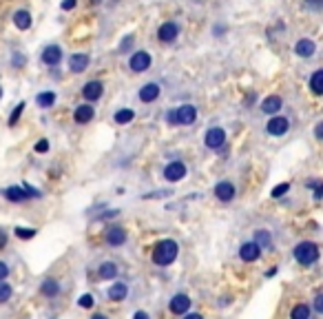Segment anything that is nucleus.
<instances>
[{
	"instance_id": "nucleus-1",
	"label": "nucleus",
	"mask_w": 323,
	"mask_h": 319,
	"mask_svg": "<svg viewBox=\"0 0 323 319\" xmlns=\"http://www.w3.org/2000/svg\"><path fill=\"white\" fill-rule=\"evenodd\" d=\"M179 255V244L175 239H159L153 248V262L155 266H168L173 264Z\"/></svg>"
},
{
	"instance_id": "nucleus-2",
	"label": "nucleus",
	"mask_w": 323,
	"mask_h": 319,
	"mask_svg": "<svg viewBox=\"0 0 323 319\" xmlns=\"http://www.w3.org/2000/svg\"><path fill=\"white\" fill-rule=\"evenodd\" d=\"M292 255L301 266H312L319 262V246L314 242H299L294 246Z\"/></svg>"
},
{
	"instance_id": "nucleus-3",
	"label": "nucleus",
	"mask_w": 323,
	"mask_h": 319,
	"mask_svg": "<svg viewBox=\"0 0 323 319\" xmlns=\"http://www.w3.org/2000/svg\"><path fill=\"white\" fill-rule=\"evenodd\" d=\"M168 124H179V126H188L197 120V109L193 104H181L177 111H168L166 113Z\"/></svg>"
},
{
	"instance_id": "nucleus-4",
	"label": "nucleus",
	"mask_w": 323,
	"mask_h": 319,
	"mask_svg": "<svg viewBox=\"0 0 323 319\" xmlns=\"http://www.w3.org/2000/svg\"><path fill=\"white\" fill-rule=\"evenodd\" d=\"M204 142H206L208 149L219 151L221 146H224V142H226V131L221 129V126H213V129H208V131H206Z\"/></svg>"
},
{
	"instance_id": "nucleus-5",
	"label": "nucleus",
	"mask_w": 323,
	"mask_h": 319,
	"mask_svg": "<svg viewBox=\"0 0 323 319\" xmlns=\"http://www.w3.org/2000/svg\"><path fill=\"white\" fill-rule=\"evenodd\" d=\"M288 129H290V120L284 118V116H274V118H270V122L266 124V131L270 133V135H274V138L286 135Z\"/></svg>"
},
{
	"instance_id": "nucleus-6",
	"label": "nucleus",
	"mask_w": 323,
	"mask_h": 319,
	"mask_svg": "<svg viewBox=\"0 0 323 319\" xmlns=\"http://www.w3.org/2000/svg\"><path fill=\"white\" fill-rule=\"evenodd\" d=\"M164 177L168 179V182H181V179L186 177V164H184V162H179V160H175V162L166 164Z\"/></svg>"
},
{
	"instance_id": "nucleus-7",
	"label": "nucleus",
	"mask_w": 323,
	"mask_h": 319,
	"mask_svg": "<svg viewBox=\"0 0 323 319\" xmlns=\"http://www.w3.org/2000/svg\"><path fill=\"white\" fill-rule=\"evenodd\" d=\"M129 66H131V71H135V73H142L146 71L151 66V53H146V51H135L131 56L129 60Z\"/></svg>"
},
{
	"instance_id": "nucleus-8",
	"label": "nucleus",
	"mask_w": 323,
	"mask_h": 319,
	"mask_svg": "<svg viewBox=\"0 0 323 319\" xmlns=\"http://www.w3.org/2000/svg\"><path fill=\"white\" fill-rule=\"evenodd\" d=\"M168 308H171L173 315H186L188 308H191V297L184 295V292L173 295L171 297V304H168Z\"/></svg>"
},
{
	"instance_id": "nucleus-9",
	"label": "nucleus",
	"mask_w": 323,
	"mask_h": 319,
	"mask_svg": "<svg viewBox=\"0 0 323 319\" xmlns=\"http://www.w3.org/2000/svg\"><path fill=\"white\" fill-rule=\"evenodd\" d=\"M104 242L109 244V246H122L126 242V231L122 229V226H111L109 231H106V235H104Z\"/></svg>"
},
{
	"instance_id": "nucleus-10",
	"label": "nucleus",
	"mask_w": 323,
	"mask_h": 319,
	"mask_svg": "<svg viewBox=\"0 0 323 319\" xmlns=\"http://www.w3.org/2000/svg\"><path fill=\"white\" fill-rule=\"evenodd\" d=\"M102 91H104L102 82H100V80H91V82H86V84H84L82 96L86 98V102H96V100L102 98Z\"/></svg>"
},
{
	"instance_id": "nucleus-11",
	"label": "nucleus",
	"mask_w": 323,
	"mask_h": 319,
	"mask_svg": "<svg viewBox=\"0 0 323 319\" xmlns=\"http://www.w3.org/2000/svg\"><path fill=\"white\" fill-rule=\"evenodd\" d=\"M259 255H261V248L255 242H244L239 246V257L244 262H257Z\"/></svg>"
},
{
	"instance_id": "nucleus-12",
	"label": "nucleus",
	"mask_w": 323,
	"mask_h": 319,
	"mask_svg": "<svg viewBox=\"0 0 323 319\" xmlns=\"http://www.w3.org/2000/svg\"><path fill=\"white\" fill-rule=\"evenodd\" d=\"M177 25L175 22H164L159 27V31H157V38L161 40V42H175V38H177Z\"/></svg>"
},
{
	"instance_id": "nucleus-13",
	"label": "nucleus",
	"mask_w": 323,
	"mask_h": 319,
	"mask_svg": "<svg viewBox=\"0 0 323 319\" xmlns=\"http://www.w3.org/2000/svg\"><path fill=\"white\" fill-rule=\"evenodd\" d=\"M60 60H62V49H60L58 44H51V47H47V49L42 51V62L44 64L56 66Z\"/></svg>"
},
{
	"instance_id": "nucleus-14",
	"label": "nucleus",
	"mask_w": 323,
	"mask_h": 319,
	"mask_svg": "<svg viewBox=\"0 0 323 319\" xmlns=\"http://www.w3.org/2000/svg\"><path fill=\"white\" fill-rule=\"evenodd\" d=\"M215 197H217L219 202H230L235 197V186L230 182H219L215 186Z\"/></svg>"
},
{
	"instance_id": "nucleus-15",
	"label": "nucleus",
	"mask_w": 323,
	"mask_h": 319,
	"mask_svg": "<svg viewBox=\"0 0 323 319\" xmlns=\"http://www.w3.org/2000/svg\"><path fill=\"white\" fill-rule=\"evenodd\" d=\"M93 116H96V109H93L91 104H82L76 109V113H73V120H76L78 124H86L93 120Z\"/></svg>"
},
{
	"instance_id": "nucleus-16",
	"label": "nucleus",
	"mask_w": 323,
	"mask_h": 319,
	"mask_svg": "<svg viewBox=\"0 0 323 319\" xmlns=\"http://www.w3.org/2000/svg\"><path fill=\"white\" fill-rule=\"evenodd\" d=\"M86 66H89V56L86 53H73L69 58V69L73 73H82Z\"/></svg>"
},
{
	"instance_id": "nucleus-17",
	"label": "nucleus",
	"mask_w": 323,
	"mask_h": 319,
	"mask_svg": "<svg viewBox=\"0 0 323 319\" xmlns=\"http://www.w3.org/2000/svg\"><path fill=\"white\" fill-rule=\"evenodd\" d=\"M106 295H109L111 302H124L126 295H129V286H126L124 282H118V284H113V286H111Z\"/></svg>"
},
{
	"instance_id": "nucleus-18",
	"label": "nucleus",
	"mask_w": 323,
	"mask_h": 319,
	"mask_svg": "<svg viewBox=\"0 0 323 319\" xmlns=\"http://www.w3.org/2000/svg\"><path fill=\"white\" fill-rule=\"evenodd\" d=\"M3 195L9 199V202H25L27 197V191H25V186H7V189L3 191Z\"/></svg>"
},
{
	"instance_id": "nucleus-19",
	"label": "nucleus",
	"mask_w": 323,
	"mask_h": 319,
	"mask_svg": "<svg viewBox=\"0 0 323 319\" xmlns=\"http://www.w3.org/2000/svg\"><path fill=\"white\" fill-rule=\"evenodd\" d=\"M157 98H159V84H155V82H149L140 89V100L142 102H153Z\"/></svg>"
},
{
	"instance_id": "nucleus-20",
	"label": "nucleus",
	"mask_w": 323,
	"mask_h": 319,
	"mask_svg": "<svg viewBox=\"0 0 323 319\" xmlns=\"http://www.w3.org/2000/svg\"><path fill=\"white\" fill-rule=\"evenodd\" d=\"M252 242L257 244L259 248H268V250L272 248V237H270V233H268L266 229H257V231H255Z\"/></svg>"
},
{
	"instance_id": "nucleus-21",
	"label": "nucleus",
	"mask_w": 323,
	"mask_h": 319,
	"mask_svg": "<svg viewBox=\"0 0 323 319\" xmlns=\"http://www.w3.org/2000/svg\"><path fill=\"white\" fill-rule=\"evenodd\" d=\"M281 106H284V102H281L279 96H268L264 102H261V111L268 113V116H272V113H277Z\"/></svg>"
},
{
	"instance_id": "nucleus-22",
	"label": "nucleus",
	"mask_w": 323,
	"mask_h": 319,
	"mask_svg": "<svg viewBox=\"0 0 323 319\" xmlns=\"http://www.w3.org/2000/svg\"><path fill=\"white\" fill-rule=\"evenodd\" d=\"M314 42L312 40H308V38H304V40H299L297 42V47H294V51H297V56H301V58H310V56H314Z\"/></svg>"
},
{
	"instance_id": "nucleus-23",
	"label": "nucleus",
	"mask_w": 323,
	"mask_h": 319,
	"mask_svg": "<svg viewBox=\"0 0 323 319\" xmlns=\"http://www.w3.org/2000/svg\"><path fill=\"white\" fill-rule=\"evenodd\" d=\"M13 25L18 27V29H29L31 27V13L29 11H25V9H20V11H16L13 13Z\"/></svg>"
},
{
	"instance_id": "nucleus-24",
	"label": "nucleus",
	"mask_w": 323,
	"mask_h": 319,
	"mask_svg": "<svg viewBox=\"0 0 323 319\" xmlns=\"http://www.w3.org/2000/svg\"><path fill=\"white\" fill-rule=\"evenodd\" d=\"M310 89L314 96H323V69L314 71L312 78H310Z\"/></svg>"
},
{
	"instance_id": "nucleus-25",
	"label": "nucleus",
	"mask_w": 323,
	"mask_h": 319,
	"mask_svg": "<svg viewBox=\"0 0 323 319\" xmlns=\"http://www.w3.org/2000/svg\"><path fill=\"white\" fill-rule=\"evenodd\" d=\"M40 290H42L44 297H56L60 292V284L56 282V279H44L42 286H40Z\"/></svg>"
},
{
	"instance_id": "nucleus-26",
	"label": "nucleus",
	"mask_w": 323,
	"mask_h": 319,
	"mask_svg": "<svg viewBox=\"0 0 323 319\" xmlns=\"http://www.w3.org/2000/svg\"><path fill=\"white\" fill-rule=\"evenodd\" d=\"M100 277L102 279H116L118 277V264L116 262H104L100 266Z\"/></svg>"
},
{
	"instance_id": "nucleus-27",
	"label": "nucleus",
	"mask_w": 323,
	"mask_h": 319,
	"mask_svg": "<svg viewBox=\"0 0 323 319\" xmlns=\"http://www.w3.org/2000/svg\"><path fill=\"white\" fill-rule=\"evenodd\" d=\"M310 306L308 304H297L290 312V319H310Z\"/></svg>"
},
{
	"instance_id": "nucleus-28",
	"label": "nucleus",
	"mask_w": 323,
	"mask_h": 319,
	"mask_svg": "<svg viewBox=\"0 0 323 319\" xmlns=\"http://www.w3.org/2000/svg\"><path fill=\"white\" fill-rule=\"evenodd\" d=\"M36 102H38V106H42V109H49V106H53V102H56V93H53V91L38 93Z\"/></svg>"
},
{
	"instance_id": "nucleus-29",
	"label": "nucleus",
	"mask_w": 323,
	"mask_h": 319,
	"mask_svg": "<svg viewBox=\"0 0 323 319\" xmlns=\"http://www.w3.org/2000/svg\"><path fill=\"white\" fill-rule=\"evenodd\" d=\"M113 118H116V122H118V124H129V122H133V118H135V113H133L131 109H120V111H118Z\"/></svg>"
},
{
	"instance_id": "nucleus-30",
	"label": "nucleus",
	"mask_w": 323,
	"mask_h": 319,
	"mask_svg": "<svg viewBox=\"0 0 323 319\" xmlns=\"http://www.w3.org/2000/svg\"><path fill=\"white\" fill-rule=\"evenodd\" d=\"M13 295V288H11V284H7V282H0V304H7L11 299Z\"/></svg>"
},
{
	"instance_id": "nucleus-31",
	"label": "nucleus",
	"mask_w": 323,
	"mask_h": 319,
	"mask_svg": "<svg viewBox=\"0 0 323 319\" xmlns=\"http://www.w3.org/2000/svg\"><path fill=\"white\" fill-rule=\"evenodd\" d=\"M306 186L314 191V199H323V182L321 179H310Z\"/></svg>"
},
{
	"instance_id": "nucleus-32",
	"label": "nucleus",
	"mask_w": 323,
	"mask_h": 319,
	"mask_svg": "<svg viewBox=\"0 0 323 319\" xmlns=\"http://www.w3.org/2000/svg\"><path fill=\"white\" fill-rule=\"evenodd\" d=\"M33 235H36V229H25V226H18L16 229V237H20V239H33Z\"/></svg>"
},
{
	"instance_id": "nucleus-33",
	"label": "nucleus",
	"mask_w": 323,
	"mask_h": 319,
	"mask_svg": "<svg viewBox=\"0 0 323 319\" xmlns=\"http://www.w3.org/2000/svg\"><path fill=\"white\" fill-rule=\"evenodd\" d=\"M22 109H25V102H20L16 109L11 111V116H9V126H16V122L20 120V116H22Z\"/></svg>"
},
{
	"instance_id": "nucleus-34",
	"label": "nucleus",
	"mask_w": 323,
	"mask_h": 319,
	"mask_svg": "<svg viewBox=\"0 0 323 319\" xmlns=\"http://www.w3.org/2000/svg\"><path fill=\"white\" fill-rule=\"evenodd\" d=\"M288 191H290V184H288V182H284V184L274 186V189H272V193H270V195H272V197H281V195H286V193H288Z\"/></svg>"
},
{
	"instance_id": "nucleus-35",
	"label": "nucleus",
	"mask_w": 323,
	"mask_h": 319,
	"mask_svg": "<svg viewBox=\"0 0 323 319\" xmlns=\"http://www.w3.org/2000/svg\"><path fill=\"white\" fill-rule=\"evenodd\" d=\"M93 304H96V302H93V295H89V292L78 299V306H80V308H93Z\"/></svg>"
},
{
	"instance_id": "nucleus-36",
	"label": "nucleus",
	"mask_w": 323,
	"mask_h": 319,
	"mask_svg": "<svg viewBox=\"0 0 323 319\" xmlns=\"http://www.w3.org/2000/svg\"><path fill=\"white\" fill-rule=\"evenodd\" d=\"M312 306H314V310L319 312V315H323V292H319L317 297H314V302H312Z\"/></svg>"
},
{
	"instance_id": "nucleus-37",
	"label": "nucleus",
	"mask_w": 323,
	"mask_h": 319,
	"mask_svg": "<svg viewBox=\"0 0 323 319\" xmlns=\"http://www.w3.org/2000/svg\"><path fill=\"white\" fill-rule=\"evenodd\" d=\"M36 151L38 153H47V151H49V140H40V142L36 144Z\"/></svg>"
},
{
	"instance_id": "nucleus-38",
	"label": "nucleus",
	"mask_w": 323,
	"mask_h": 319,
	"mask_svg": "<svg viewBox=\"0 0 323 319\" xmlns=\"http://www.w3.org/2000/svg\"><path fill=\"white\" fill-rule=\"evenodd\" d=\"M22 186H25V191H27V195H29V197H42L38 189H33V186H29V184H22Z\"/></svg>"
},
{
	"instance_id": "nucleus-39",
	"label": "nucleus",
	"mask_w": 323,
	"mask_h": 319,
	"mask_svg": "<svg viewBox=\"0 0 323 319\" xmlns=\"http://www.w3.org/2000/svg\"><path fill=\"white\" fill-rule=\"evenodd\" d=\"M7 275H9V266H7L5 262H0V282H5Z\"/></svg>"
},
{
	"instance_id": "nucleus-40",
	"label": "nucleus",
	"mask_w": 323,
	"mask_h": 319,
	"mask_svg": "<svg viewBox=\"0 0 323 319\" xmlns=\"http://www.w3.org/2000/svg\"><path fill=\"white\" fill-rule=\"evenodd\" d=\"M131 44H133V36H126V40H124L122 44H120V49H122V51H129Z\"/></svg>"
},
{
	"instance_id": "nucleus-41",
	"label": "nucleus",
	"mask_w": 323,
	"mask_h": 319,
	"mask_svg": "<svg viewBox=\"0 0 323 319\" xmlns=\"http://www.w3.org/2000/svg\"><path fill=\"white\" fill-rule=\"evenodd\" d=\"M314 138H317V140H323V122H319L317 126H314Z\"/></svg>"
},
{
	"instance_id": "nucleus-42",
	"label": "nucleus",
	"mask_w": 323,
	"mask_h": 319,
	"mask_svg": "<svg viewBox=\"0 0 323 319\" xmlns=\"http://www.w3.org/2000/svg\"><path fill=\"white\" fill-rule=\"evenodd\" d=\"M306 3L310 5L312 9H321V7H323V0H306Z\"/></svg>"
},
{
	"instance_id": "nucleus-43",
	"label": "nucleus",
	"mask_w": 323,
	"mask_h": 319,
	"mask_svg": "<svg viewBox=\"0 0 323 319\" xmlns=\"http://www.w3.org/2000/svg\"><path fill=\"white\" fill-rule=\"evenodd\" d=\"M73 7H76V0H64V3H62V9H64V11L73 9Z\"/></svg>"
},
{
	"instance_id": "nucleus-44",
	"label": "nucleus",
	"mask_w": 323,
	"mask_h": 319,
	"mask_svg": "<svg viewBox=\"0 0 323 319\" xmlns=\"http://www.w3.org/2000/svg\"><path fill=\"white\" fill-rule=\"evenodd\" d=\"M5 246H7V233H5L3 229H0V250H3Z\"/></svg>"
},
{
	"instance_id": "nucleus-45",
	"label": "nucleus",
	"mask_w": 323,
	"mask_h": 319,
	"mask_svg": "<svg viewBox=\"0 0 323 319\" xmlns=\"http://www.w3.org/2000/svg\"><path fill=\"white\" fill-rule=\"evenodd\" d=\"M133 319H151V317H149V312H144V310H137L135 315H133Z\"/></svg>"
},
{
	"instance_id": "nucleus-46",
	"label": "nucleus",
	"mask_w": 323,
	"mask_h": 319,
	"mask_svg": "<svg viewBox=\"0 0 323 319\" xmlns=\"http://www.w3.org/2000/svg\"><path fill=\"white\" fill-rule=\"evenodd\" d=\"M11 62H13V64H18V66H22V64H25V58H22V56H13Z\"/></svg>"
},
{
	"instance_id": "nucleus-47",
	"label": "nucleus",
	"mask_w": 323,
	"mask_h": 319,
	"mask_svg": "<svg viewBox=\"0 0 323 319\" xmlns=\"http://www.w3.org/2000/svg\"><path fill=\"white\" fill-rule=\"evenodd\" d=\"M184 319H204V317H201L199 312H188V315H186Z\"/></svg>"
},
{
	"instance_id": "nucleus-48",
	"label": "nucleus",
	"mask_w": 323,
	"mask_h": 319,
	"mask_svg": "<svg viewBox=\"0 0 323 319\" xmlns=\"http://www.w3.org/2000/svg\"><path fill=\"white\" fill-rule=\"evenodd\" d=\"M91 319H106V317H104V315H93Z\"/></svg>"
},
{
	"instance_id": "nucleus-49",
	"label": "nucleus",
	"mask_w": 323,
	"mask_h": 319,
	"mask_svg": "<svg viewBox=\"0 0 323 319\" xmlns=\"http://www.w3.org/2000/svg\"><path fill=\"white\" fill-rule=\"evenodd\" d=\"M0 98H3V86H0Z\"/></svg>"
}]
</instances>
